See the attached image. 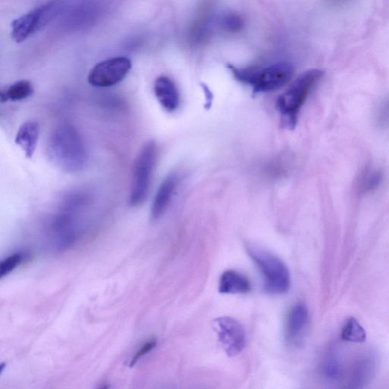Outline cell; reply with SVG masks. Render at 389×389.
I'll return each mask as SVG.
<instances>
[{"label":"cell","mask_w":389,"mask_h":389,"mask_svg":"<svg viewBox=\"0 0 389 389\" xmlns=\"http://www.w3.org/2000/svg\"><path fill=\"white\" fill-rule=\"evenodd\" d=\"M309 313L307 308L302 303H298L290 310L286 322L285 337L290 344H296L303 334L308 326Z\"/></svg>","instance_id":"cell-11"},{"label":"cell","mask_w":389,"mask_h":389,"mask_svg":"<svg viewBox=\"0 0 389 389\" xmlns=\"http://www.w3.org/2000/svg\"><path fill=\"white\" fill-rule=\"evenodd\" d=\"M382 181V174L376 171H371L365 175L361 187L364 191H372L378 187Z\"/></svg>","instance_id":"cell-19"},{"label":"cell","mask_w":389,"mask_h":389,"mask_svg":"<svg viewBox=\"0 0 389 389\" xmlns=\"http://www.w3.org/2000/svg\"><path fill=\"white\" fill-rule=\"evenodd\" d=\"M251 290L247 277L242 273L234 270L225 272L220 276L219 291L225 294H246Z\"/></svg>","instance_id":"cell-13"},{"label":"cell","mask_w":389,"mask_h":389,"mask_svg":"<svg viewBox=\"0 0 389 389\" xmlns=\"http://www.w3.org/2000/svg\"><path fill=\"white\" fill-rule=\"evenodd\" d=\"M24 259V254L21 253H14L9 256L0 265V277H4L6 276L20 264H21Z\"/></svg>","instance_id":"cell-18"},{"label":"cell","mask_w":389,"mask_h":389,"mask_svg":"<svg viewBox=\"0 0 389 389\" xmlns=\"http://www.w3.org/2000/svg\"><path fill=\"white\" fill-rule=\"evenodd\" d=\"M57 4L51 2L33 9L12 23L11 35L17 43H22L47 25L55 13Z\"/></svg>","instance_id":"cell-7"},{"label":"cell","mask_w":389,"mask_h":389,"mask_svg":"<svg viewBox=\"0 0 389 389\" xmlns=\"http://www.w3.org/2000/svg\"><path fill=\"white\" fill-rule=\"evenodd\" d=\"M235 78L251 87L254 94L267 93L284 86L294 75V67L279 62L261 67L237 68L230 66Z\"/></svg>","instance_id":"cell-2"},{"label":"cell","mask_w":389,"mask_h":389,"mask_svg":"<svg viewBox=\"0 0 389 389\" xmlns=\"http://www.w3.org/2000/svg\"><path fill=\"white\" fill-rule=\"evenodd\" d=\"M322 372L329 378L336 379L338 378L341 369L338 361L333 357L328 358L322 365Z\"/></svg>","instance_id":"cell-20"},{"label":"cell","mask_w":389,"mask_h":389,"mask_svg":"<svg viewBox=\"0 0 389 389\" xmlns=\"http://www.w3.org/2000/svg\"><path fill=\"white\" fill-rule=\"evenodd\" d=\"M132 68V62L127 58L107 59L95 65L89 72V84L97 88L114 86L122 81Z\"/></svg>","instance_id":"cell-6"},{"label":"cell","mask_w":389,"mask_h":389,"mask_svg":"<svg viewBox=\"0 0 389 389\" xmlns=\"http://www.w3.org/2000/svg\"><path fill=\"white\" fill-rule=\"evenodd\" d=\"M341 339L352 343H364L367 340V333L359 322L351 317L342 329Z\"/></svg>","instance_id":"cell-16"},{"label":"cell","mask_w":389,"mask_h":389,"mask_svg":"<svg viewBox=\"0 0 389 389\" xmlns=\"http://www.w3.org/2000/svg\"><path fill=\"white\" fill-rule=\"evenodd\" d=\"M155 340H151L150 341L145 343V344L141 348V349L138 350L136 352V355L132 359L131 366L133 367L138 362V360H140L143 356L147 355L148 352H150L152 349L155 348Z\"/></svg>","instance_id":"cell-21"},{"label":"cell","mask_w":389,"mask_h":389,"mask_svg":"<svg viewBox=\"0 0 389 389\" xmlns=\"http://www.w3.org/2000/svg\"><path fill=\"white\" fill-rule=\"evenodd\" d=\"M157 159V147L154 141L145 144L138 154L133 173L129 203L133 207L145 202L150 192Z\"/></svg>","instance_id":"cell-5"},{"label":"cell","mask_w":389,"mask_h":389,"mask_svg":"<svg viewBox=\"0 0 389 389\" xmlns=\"http://www.w3.org/2000/svg\"><path fill=\"white\" fill-rule=\"evenodd\" d=\"M219 24L225 32L237 33L243 29L244 21L238 14L228 13L221 17Z\"/></svg>","instance_id":"cell-17"},{"label":"cell","mask_w":389,"mask_h":389,"mask_svg":"<svg viewBox=\"0 0 389 389\" xmlns=\"http://www.w3.org/2000/svg\"><path fill=\"white\" fill-rule=\"evenodd\" d=\"M39 136L40 125L36 121H27L18 129L15 143L22 148L27 159H32L34 154Z\"/></svg>","instance_id":"cell-12"},{"label":"cell","mask_w":389,"mask_h":389,"mask_svg":"<svg viewBox=\"0 0 389 389\" xmlns=\"http://www.w3.org/2000/svg\"><path fill=\"white\" fill-rule=\"evenodd\" d=\"M179 181L180 178L177 173H170L164 180L153 201L151 211L153 220L159 219L168 209L174 192L178 187Z\"/></svg>","instance_id":"cell-9"},{"label":"cell","mask_w":389,"mask_h":389,"mask_svg":"<svg viewBox=\"0 0 389 389\" xmlns=\"http://www.w3.org/2000/svg\"><path fill=\"white\" fill-rule=\"evenodd\" d=\"M213 325L221 346L229 357L242 353L246 345V333L242 324L235 319L224 317L216 319Z\"/></svg>","instance_id":"cell-8"},{"label":"cell","mask_w":389,"mask_h":389,"mask_svg":"<svg viewBox=\"0 0 389 389\" xmlns=\"http://www.w3.org/2000/svg\"><path fill=\"white\" fill-rule=\"evenodd\" d=\"M323 76L322 70H308L296 79L289 88L277 98V109L289 128L295 127L305 100Z\"/></svg>","instance_id":"cell-3"},{"label":"cell","mask_w":389,"mask_h":389,"mask_svg":"<svg viewBox=\"0 0 389 389\" xmlns=\"http://www.w3.org/2000/svg\"><path fill=\"white\" fill-rule=\"evenodd\" d=\"M211 9L209 4H203L194 18L190 29V39L194 44L205 42L211 32Z\"/></svg>","instance_id":"cell-14"},{"label":"cell","mask_w":389,"mask_h":389,"mask_svg":"<svg viewBox=\"0 0 389 389\" xmlns=\"http://www.w3.org/2000/svg\"><path fill=\"white\" fill-rule=\"evenodd\" d=\"M48 155L51 161L67 172H78L85 168L88 152L84 140L75 126L62 124L50 137Z\"/></svg>","instance_id":"cell-1"},{"label":"cell","mask_w":389,"mask_h":389,"mask_svg":"<svg viewBox=\"0 0 389 389\" xmlns=\"http://www.w3.org/2000/svg\"><path fill=\"white\" fill-rule=\"evenodd\" d=\"M154 95L161 107L168 112H174L180 105V95L174 81L168 77L157 78L154 85Z\"/></svg>","instance_id":"cell-10"},{"label":"cell","mask_w":389,"mask_h":389,"mask_svg":"<svg viewBox=\"0 0 389 389\" xmlns=\"http://www.w3.org/2000/svg\"><path fill=\"white\" fill-rule=\"evenodd\" d=\"M247 252L261 271L268 292L282 294L289 291L290 272L279 257L259 246H247Z\"/></svg>","instance_id":"cell-4"},{"label":"cell","mask_w":389,"mask_h":389,"mask_svg":"<svg viewBox=\"0 0 389 389\" xmlns=\"http://www.w3.org/2000/svg\"><path fill=\"white\" fill-rule=\"evenodd\" d=\"M34 92V88L29 81L21 80L14 83L6 90L0 92L2 103L8 100L20 101L29 98Z\"/></svg>","instance_id":"cell-15"}]
</instances>
